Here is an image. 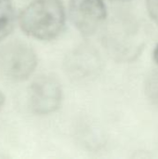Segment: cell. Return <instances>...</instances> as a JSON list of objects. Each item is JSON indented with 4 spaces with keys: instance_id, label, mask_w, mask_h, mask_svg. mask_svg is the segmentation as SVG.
Here are the masks:
<instances>
[{
    "instance_id": "cell-1",
    "label": "cell",
    "mask_w": 158,
    "mask_h": 159,
    "mask_svg": "<svg viewBox=\"0 0 158 159\" xmlns=\"http://www.w3.org/2000/svg\"><path fill=\"white\" fill-rule=\"evenodd\" d=\"M19 22L29 36L52 40L62 31L65 10L61 0H34L20 13Z\"/></svg>"
},
{
    "instance_id": "cell-2",
    "label": "cell",
    "mask_w": 158,
    "mask_h": 159,
    "mask_svg": "<svg viewBox=\"0 0 158 159\" xmlns=\"http://www.w3.org/2000/svg\"><path fill=\"white\" fill-rule=\"evenodd\" d=\"M37 57L26 43L13 41L0 48V74L11 81H22L34 73Z\"/></svg>"
},
{
    "instance_id": "cell-3",
    "label": "cell",
    "mask_w": 158,
    "mask_h": 159,
    "mask_svg": "<svg viewBox=\"0 0 158 159\" xmlns=\"http://www.w3.org/2000/svg\"><path fill=\"white\" fill-rule=\"evenodd\" d=\"M62 101V89L59 81L49 75L36 78L29 89V105L33 113L47 116L56 112Z\"/></svg>"
},
{
    "instance_id": "cell-4",
    "label": "cell",
    "mask_w": 158,
    "mask_h": 159,
    "mask_svg": "<svg viewBox=\"0 0 158 159\" xmlns=\"http://www.w3.org/2000/svg\"><path fill=\"white\" fill-rule=\"evenodd\" d=\"M70 15L76 29L84 35H90L106 17L103 0H69Z\"/></svg>"
},
{
    "instance_id": "cell-5",
    "label": "cell",
    "mask_w": 158,
    "mask_h": 159,
    "mask_svg": "<svg viewBox=\"0 0 158 159\" xmlns=\"http://www.w3.org/2000/svg\"><path fill=\"white\" fill-rule=\"evenodd\" d=\"M15 25V11L11 0H0V41L5 39Z\"/></svg>"
},
{
    "instance_id": "cell-6",
    "label": "cell",
    "mask_w": 158,
    "mask_h": 159,
    "mask_svg": "<svg viewBox=\"0 0 158 159\" xmlns=\"http://www.w3.org/2000/svg\"><path fill=\"white\" fill-rule=\"evenodd\" d=\"M147 8L151 17L158 23V0H147Z\"/></svg>"
},
{
    "instance_id": "cell-7",
    "label": "cell",
    "mask_w": 158,
    "mask_h": 159,
    "mask_svg": "<svg viewBox=\"0 0 158 159\" xmlns=\"http://www.w3.org/2000/svg\"><path fill=\"white\" fill-rule=\"evenodd\" d=\"M4 104H5V96L2 93V91H0V111L2 110Z\"/></svg>"
},
{
    "instance_id": "cell-8",
    "label": "cell",
    "mask_w": 158,
    "mask_h": 159,
    "mask_svg": "<svg viewBox=\"0 0 158 159\" xmlns=\"http://www.w3.org/2000/svg\"><path fill=\"white\" fill-rule=\"evenodd\" d=\"M153 55H154V60L156 61V62L158 64V45L156 47V48H155V50H154Z\"/></svg>"
},
{
    "instance_id": "cell-9",
    "label": "cell",
    "mask_w": 158,
    "mask_h": 159,
    "mask_svg": "<svg viewBox=\"0 0 158 159\" xmlns=\"http://www.w3.org/2000/svg\"><path fill=\"white\" fill-rule=\"evenodd\" d=\"M117 1H128V0H117Z\"/></svg>"
}]
</instances>
